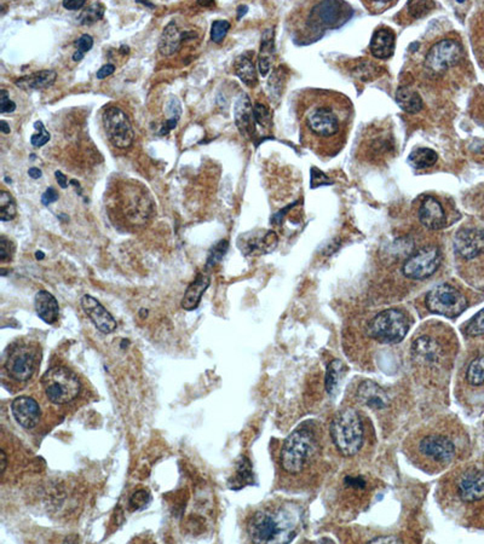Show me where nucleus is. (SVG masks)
Segmentation results:
<instances>
[{"instance_id":"nucleus-1","label":"nucleus","mask_w":484,"mask_h":544,"mask_svg":"<svg viewBox=\"0 0 484 544\" xmlns=\"http://www.w3.org/2000/svg\"><path fill=\"white\" fill-rule=\"evenodd\" d=\"M301 142L316 152L333 154L343 148L353 124V105L348 97L323 88H306L298 100Z\"/></svg>"},{"instance_id":"nucleus-2","label":"nucleus","mask_w":484,"mask_h":544,"mask_svg":"<svg viewBox=\"0 0 484 544\" xmlns=\"http://www.w3.org/2000/svg\"><path fill=\"white\" fill-rule=\"evenodd\" d=\"M301 522V508L288 502L256 512L247 524V532L254 543H289L296 538Z\"/></svg>"},{"instance_id":"nucleus-3","label":"nucleus","mask_w":484,"mask_h":544,"mask_svg":"<svg viewBox=\"0 0 484 544\" xmlns=\"http://www.w3.org/2000/svg\"><path fill=\"white\" fill-rule=\"evenodd\" d=\"M408 448L410 460L428 473L445 470L458 453L453 437L442 430V427H432L429 431L420 432L418 437L410 439Z\"/></svg>"},{"instance_id":"nucleus-4","label":"nucleus","mask_w":484,"mask_h":544,"mask_svg":"<svg viewBox=\"0 0 484 544\" xmlns=\"http://www.w3.org/2000/svg\"><path fill=\"white\" fill-rule=\"evenodd\" d=\"M353 8L344 1H320L310 5L303 20L298 40L301 44H310L319 40L325 32L336 29L349 21Z\"/></svg>"},{"instance_id":"nucleus-5","label":"nucleus","mask_w":484,"mask_h":544,"mask_svg":"<svg viewBox=\"0 0 484 544\" xmlns=\"http://www.w3.org/2000/svg\"><path fill=\"white\" fill-rule=\"evenodd\" d=\"M319 453V443L314 433L308 428H298L284 440L280 453V465L288 475H301L313 466Z\"/></svg>"},{"instance_id":"nucleus-6","label":"nucleus","mask_w":484,"mask_h":544,"mask_svg":"<svg viewBox=\"0 0 484 544\" xmlns=\"http://www.w3.org/2000/svg\"><path fill=\"white\" fill-rule=\"evenodd\" d=\"M331 437L338 451L343 456L356 455L365 439L363 423L356 410L348 408L336 415L331 423Z\"/></svg>"},{"instance_id":"nucleus-7","label":"nucleus","mask_w":484,"mask_h":544,"mask_svg":"<svg viewBox=\"0 0 484 544\" xmlns=\"http://www.w3.org/2000/svg\"><path fill=\"white\" fill-rule=\"evenodd\" d=\"M41 385L48 401L56 405L74 401L81 391L78 375L66 366H55L48 369L41 378Z\"/></svg>"},{"instance_id":"nucleus-8","label":"nucleus","mask_w":484,"mask_h":544,"mask_svg":"<svg viewBox=\"0 0 484 544\" xmlns=\"http://www.w3.org/2000/svg\"><path fill=\"white\" fill-rule=\"evenodd\" d=\"M462 58L464 48L462 43L454 38H443L429 48L424 60V67L429 74L440 77L452 68H455Z\"/></svg>"},{"instance_id":"nucleus-9","label":"nucleus","mask_w":484,"mask_h":544,"mask_svg":"<svg viewBox=\"0 0 484 544\" xmlns=\"http://www.w3.org/2000/svg\"><path fill=\"white\" fill-rule=\"evenodd\" d=\"M410 331V319L400 310H385L375 316L369 326V336L381 344H398Z\"/></svg>"},{"instance_id":"nucleus-10","label":"nucleus","mask_w":484,"mask_h":544,"mask_svg":"<svg viewBox=\"0 0 484 544\" xmlns=\"http://www.w3.org/2000/svg\"><path fill=\"white\" fill-rule=\"evenodd\" d=\"M40 363L39 348L33 344L13 345L5 361V369L10 378L18 383L32 379Z\"/></svg>"},{"instance_id":"nucleus-11","label":"nucleus","mask_w":484,"mask_h":544,"mask_svg":"<svg viewBox=\"0 0 484 544\" xmlns=\"http://www.w3.org/2000/svg\"><path fill=\"white\" fill-rule=\"evenodd\" d=\"M426 306L432 314L448 318H455L467 309V300L457 288L448 283H442L432 288L426 296Z\"/></svg>"},{"instance_id":"nucleus-12","label":"nucleus","mask_w":484,"mask_h":544,"mask_svg":"<svg viewBox=\"0 0 484 544\" xmlns=\"http://www.w3.org/2000/svg\"><path fill=\"white\" fill-rule=\"evenodd\" d=\"M102 121L105 135L115 148L127 149L131 147L135 140V131L130 119L122 109L115 105L107 107L102 114Z\"/></svg>"},{"instance_id":"nucleus-13","label":"nucleus","mask_w":484,"mask_h":544,"mask_svg":"<svg viewBox=\"0 0 484 544\" xmlns=\"http://www.w3.org/2000/svg\"><path fill=\"white\" fill-rule=\"evenodd\" d=\"M442 254L436 246H428L419 249L407 259L402 272L410 279H426L431 277L440 267Z\"/></svg>"},{"instance_id":"nucleus-14","label":"nucleus","mask_w":484,"mask_h":544,"mask_svg":"<svg viewBox=\"0 0 484 544\" xmlns=\"http://www.w3.org/2000/svg\"><path fill=\"white\" fill-rule=\"evenodd\" d=\"M454 251L459 257L472 260L484 254V229L464 227L454 237Z\"/></svg>"},{"instance_id":"nucleus-15","label":"nucleus","mask_w":484,"mask_h":544,"mask_svg":"<svg viewBox=\"0 0 484 544\" xmlns=\"http://www.w3.org/2000/svg\"><path fill=\"white\" fill-rule=\"evenodd\" d=\"M279 239L271 230H258L244 234L237 239V247L244 256H261L273 252Z\"/></svg>"},{"instance_id":"nucleus-16","label":"nucleus","mask_w":484,"mask_h":544,"mask_svg":"<svg viewBox=\"0 0 484 544\" xmlns=\"http://www.w3.org/2000/svg\"><path fill=\"white\" fill-rule=\"evenodd\" d=\"M84 312L88 314L93 326L103 334H112L117 329V321L105 306L91 296H84L80 300Z\"/></svg>"},{"instance_id":"nucleus-17","label":"nucleus","mask_w":484,"mask_h":544,"mask_svg":"<svg viewBox=\"0 0 484 544\" xmlns=\"http://www.w3.org/2000/svg\"><path fill=\"white\" fill-rule=\"evenodd\" d=\"M11 413L20 426L25 430H33L39 423L41 409L34 398L21 396L11 403Z\"/></svg>"},{"instance_id":"nucleus-18","label":"nucleus","mask_w":484,"mask_h":544,"mask_svg":"<svg viewBox=\"0 0 484 544\" xmlns=\"http://www.w3.org/2000/svg\"><path fill=\"white\" fill-rule=\"evenodd\" d=\"M197 38V33L190 31H181L175 21H171L164 28L159 40V51L164 56H172L178 53L185 40Z\"/></svg>"},{"instance_id":"nucleus-19","label":"nucleus","mask_w":484,"mask_h":544,"mask_svg":"<svg viewBox=\"0 0 484 544\" xmlns=\"http://www.w3.org/2000/svg\"><path fill=\"white\" fill-rule=\"evenodd\" d=\"M419 220L430 230H440L447 225V214L436 197L428 196L424 199L419 208Z\"/></svg>"},{"instance_id":"nucleus-20","label":"nucleus","mask_w":484,"mask_h":544,"mask_svg":"<svg viewBox=\"0 0 484 544\" xmlns=\"http://www.w3.org/2000/svg\"><path fill=\"white\" fill-rule=\"evenodd\" d=\"M235 124L241 135L244 138L254 140L256 135V120H254V107L249 97L242 93L235 102L234 107Z\"/></svg>"},{"instance_id":"nucleus-21","label":"nucleus","mask_w":484,"mask_h":544,"mask_svg":"<svg viewBox=\"0 0 484 544\" xmlns=\"http://www.w3.org/2000/svg\"><path fill=\"white\" fill-rule=\"evenodd\" d=\"M459 497L465 502H476L484 498V473L480 470H467L458 482Z\"/></svg>"},{"instance_id":"nucleus-22","label":"nucleus","mask_w":484,"mask_h":544,"mask_svg":"<svg viewBox=\"0 0 484 544\" xmlns=\"http://www.w3.org/2000/svg\"><path fill=\"white\" fill-rule=\"evenodd\" d=\"M412 354L420 364L429 366L440 361L443 354V350L436 339L424 336L414 340L412 346Z\"/></svg>"},{"instance_id":"nucleus-23","label":"nucleus","mask_w":484,"mask_h":544,"mask_svg":"<svg viewBox=\"0 0 484 544\" xmlns=\"http://www.w3.org/2000/svg\"><path fill=\"white\" fill-rule=\"evenodd\" d=\"M396 45V35L395 32L388 27L381 26L375 29L372 37L369 48L375 58L378 60H388L393 57Z\"/></svg>"},{"instance_id":"nucleus-24","label":"nucleus","mask_w":484,"mask_h":544,"mask_svg":"<svg viewBox=\"0 0 484 544\" xmlns=\"http://www.w3.org/2000/svg\"><path fill=\"white\" fill-rule=\"evenodd\" d=\"M358 397L363 404L373 409H384L388 404V397L386 392L380 387L378 383L366 380L363 381L358 390Z\"/></svg>"},{"instance_id":"nucleus-25","label":"nucleus","mask_w":484,"mask_h":544,"mask_svg":"<svg viewBox=\"0 0 484 544\" xmlns=\"http://www.w3.org/2000/svg\"><path fill=\"white\" fill-rule=\"evenodd\" d=\"M34 306L37 314L46 324H53L57 322L60 316V306L56 298L48 291H39L35 294Z\"/></svg>"},{"instance_id":"nucleus-26","label":"nucleus","mask_w":484,"mask_h":544,"mask_svg":"<svg viewBox=\"0 0 484 544\" xmlns=\"http://www.w3.org/2000/svg\"><path fill=\"white\" fill-rule=\"evenodd\" d=\"M211 277L205 272H201L197 274V279H194L187 291L184 293L183 299H182V307L185 311H192L197 309L200 304L201 298L205 294L207 288L209 287Z\"/></svg>"},{"instance_id":"nucleus-27","label":"nucleus","mask_w":484,"mask_h":544,"mask_svg":"<svg viewBox=\"0 0 484 544\" xmlns=\"http://www.w3.org/2000/svg\"><path fill=\"white\" fill-rule=\"evenodd\" d=\"M57 73L53 69L40 70L32 74L18 78L15 85L22 90H44L53 86L56 81Z\"/></svg>"},{"instance_id":"nucleus-28","label":"nucleus","mask_w":484,"mask_h":544,"mask_svg":"<svg viewBox=\"0 0 484 544\" xmlns=\"http://www.w3.org/2000/svg\"><path fill=\"white\" fill-rule=\"evenodd\" d=\"M274 53H275L274 32L273 29H268L263 33L261 51H259V57H258V68H259V73L262 77H266L268 73L270 72Z\"/></svg>"},{"instance_id":"nucleus-29","label":"nucleus","mask_w":484,"mask_h":544,"mask_svg":"<svg viewBox=\"0 0 484 544\" xmlns=\"http://www.w3.org/2000/svg\"><path fill=\"white\" fill-rule=\"evenodd\" d=\"M252 53H246L237 57L234 63V73L247 86L257 85V70L252 61Z\"/></svg>"},{"instance_id":"nucleus-30","label":"nucleus","mask_w":484,"mask_h":544,"mask_svg":"<svg viewBox=\"0 0 484 544\" xmlns=\"http://www.w3.org/2000/svg\"><path fill=\"white\" fill-rule=\"evenodd\" d=\"M397 105H400L402 110L408 114H417L423 108V100L415 91L410 87H398L396 92Z\"/></svg>"},{"instance_id":"nucleus-31","label":"nucleus","mask_w":484,"mask_h":544,"mask_svg":"<svg viewBox=\"0 0 484 544\" xmlns=\"http://www.w3.org/2000/svg\"><path fill=\"white\" fill-rule=\"evenodd\" d=\"M345 366L341 361L334 359L327 366V373H326V391L331 396H336L339 387H341V380L344 378Z\"/></svg>"},{"instance_id":"nucleus-32","label":"nucleus","mask_w":484,"mask_h":544,"mask_svg":"<svg viewBox=\"0 0 484 544\" xmlns=\"http://www.w3.org/2000/svg\"><path fill=\"white\" fill-rule=\"evenodd\" d=\"M438 155L435 150L429 148H418L410 152L408 162L415 170H425L436 164Z\"/></svg>"},{"instance_id":"nucleus-33","label":"nucleus","mask_w":484,"mask_h":544,"mask_svg":"<svg viewBox=\"0 0 484 544\" xmlns=\"http://www.w3.org/2000/svg\"><path fill=\"white\" fill-rule=\"evenodd\" d=\"M252 478H254V473L251 470V463L246 457H242L241 461L237 463L235 475L229 480L228 484H229V488L233 490H239L251 483Z\"/></svg>"},{"instance_id":"nucleus-34","label":"nucleus","mask_w":484,"mask_h":544,"mask_svg":"<svg viewBox=\"0 0 484 544\" xmlns=\"http://www.w3.org/2000/svg\"><path fill=\"white\" fill-rule=\"evenodd\" d=\"M105 5L100 4V3H92L80 13L77 21L81 26H90V25L100 21L105 16Z\"/></svg>"},{"instance_id":"nucleus-35","label":"nucleus","mask_w":484,"mask_h":544,"mask_svg":"<svg viewBox=\"0 0 484 544\" xmlns=\"http://www.w3.org/2000/svg\"><path fill=\"white\" fill-rule=\"evenodd\" d=\"M18 215L16 201L10 192L1 190L0 192V220L10 222Z\"/></svg>"},{"instance_id":"nucleus-36","label":"nucleus","mask_w":484,"mask_h":544,"mask_svg":"<svg viewBox=\"0 0 484 544\" xmlns=\"http://www.w3.org/2000/svg\"><path fill=\"white\" fill-rule=\"evenodd\" d=\"M466 379L473 386H480L484 383V356L476 358L467 368Z\"/></svg>"},{"instance_id":"nucleus-37","label":"nucleus","mask_w":484,"mask_h":544,"mask_svg":"<svg viewBox=\"0 0 484 544\" xmlns=\"http://www.w3.org/2000/svg\"><path fill=\"white\" fill-rule=\"evenodd\" d=\"M228 248H229V244H228L227 239H222V241H219L218 244H214V247L209 251L206 267L211 269L216 264H218L219 261L222 260L224 256H225Z\"/></svg>"},{"instance_id":"nucleus-38","label":"nucleus","mask_w":484,"mask_h":544,"mask_svg":"<svg viewBox=\"0 0 484 544\" xmlns=\"http://www.w3.org/2000/svg\"><path fill=\"white\" fill-rule=\"evenodd\" d=\"M230 27V22L227 21V20L214 21L211 26V40L216 44L223 43V40L225 39Z\"/></svg>"},{"instance_id":"nucleus-39","label":"nucleus","mask_w":484,"mask_h":544,"mask_svg":"<svg viewBox=\"0 0 484 544\" xmlns=\"http://www.w3.org/2000/svg\"><path fill=\"white\" fill-rule=\"evenodd\" d=\"M34 128L37 131V133L32 135L31 143L35 148H41L43 145L48 143V140H51V135L46 128H45L44 124L38 120L34 122Z\"/></svg>"},{"instance_id":"nucleus-40","label":"nucleus","mask_w":484,"mask_h":544,"mask_svg":"<svg viewBox=\"0 0 484 544\" xmlns=\"http://www.w3.org/2000/svg\"><path fill=\"white\" fill-rule=\"evenodd\" d=\"M467 336H484V309L476 314L465 326Z\"/></svg>"},{"instance_id":"nucleus-41","label":"nucleus","mask_w":484,"mask_h":544,"mask_svg":"<svg viewBox=\"0 0 484 544\" xmlns=\"http://www.w3.org/2000/svg\"><path fill=\"white\" fill-rule=\"evenodd\" d=\"M410 10V15L413 18H420L430 13V10L435 8V3L432 1H412L407 4Z\"/></svg>"},{"instance_id":"nucleus-42","label":"nucleus","mask_w":484,"mask_h":544,"mask_svg":"<svg viewBox=\"0 0 484 544\" xmlns=\"http://www.w3.org/2000/svg\"><path fill=\"white\" fill-rule=\"evenodd\" d=\"M254 120L258 125H261L266 128L271 127V113L269 109L262 103H256L254 107Z\"/></svg>"},{"instance_id":"nucleus-43","label":"nucleus","mask_w":484,"mask_h":544,"mask_svg":"<svg viewBox=\"0 0 484 544\" xmlns=\"http://www.w3.org/2000/svg\"><path fill=\"white\" fill-rule=\"evenodd\" d=\"M150 495L148 491L145 490H140V491L135 492L130 498V507L133 510H143L149 502H150Z\"/></svg>"},{"instance_id":"nucleus-44","label":"nucleus","mask_w":484,"mask_h":544,"mask_svg":"<svg viewBox=\"0 0 484 544\" xmlns=\"http://www.w3.org/2000/svg\"><path fill=\"white\" fill-rule=\"evenodd\" d=\"M13 252H15V247L11 244V241L6 239L5 236H1L0 237V261L6 263V261L11 260Z\"/></svg>"},{"instance_id":"nucleus-45","label":"nucleus","mask_w":484,"mask_h":544,"mask_svg":"<svg viewBox=\"0 0 484 544\" xmlns=\"http://www.w3.org/2000/svg\"><path fill=\"white\" fill-rule=\"evenodd\" d=\"M16 108H18L16 103L10 100L9 92L6 90H1L0 91V113H13Z\"/></svg>"},{"instance_id":"nucleus-46","label":"nucleus","mask_w":484,"mask_h":544,"mask_svg":"<svg viewBox=\"0 0 484 544\" xmlns=\"http://www.w3.org/2000/svg\"><path fill=\"white\" fill-rule=\"evenodd\" d=\"M166 113L170 115V118L169 119H178L179 120L181 115H182V105H181V102H179L178 98L172 97V98L167 102V105H166Z\"/></svg>"},{"instance_id":"nucleus-47","label":"nucleus","mask_w":484,"mask_h":544,"mask_svg":"<svg viewBox=\"0 0 484 544\" xmlns=\"http://www.w3.org/2000/svg\"><path fill=\"white\" fill-rule=\"evenodd\" d=\"M75 46L78 48V51L85 55L93 48V38L90 34H83L75 41Z\"/></svg>"},{"instance_id":"nucleus-48","label":"nucleus","mask_w":484,"mask_h":544,"mask_svg":"<svg viewBox=\"0 0 484 544\" xmlns=\"http://www.w3.org/2000/svg\"><path fill=\"white\" fill-rule=\"evenodd\" d=\"M329 183H331L329 179H328L322 172H320L318 168H313V170H311V187H320V185H323V184Z\"/></svg>"},{"instance_id":"nucleus-49","label":"nucleus","mask_w":484,"mask_h":544,"mask_svg":"<svg viewBox=\"0 0 484 544\" xmlns=\"http://www.w3.org/2000/svg\"><path fill=\"white\" fill-rule=\"evenodd\" d=\"M58 200V194L53 187H48L45 190L44 194L41 196V204L44 206L51 205L53 202H56Z\"/></svg>"},{"instance_id":"nucleus-50","label":"nucleus","mask_w":484,"mask_h":544,"mask_svg":"<svg viewBox=\"0 0 484 544\" xmlns=\"http://www.w3.org/2000/svg\"><path fill=\"white\" fill-rule=\"evenodd\" d=\"M85 4H86L85 0H65V1L62 3V6L66 10L75 11V10L83 9Z\"/></svg>"},{"instance_id":"nucleus-51","label":"nucleus","mask_w":484,"mask_h":544,"mask_svg":"<svg viewBox=\"0 0 484 544\" xmlns=\"http://www.w3.org/2000/svg\"><path fill=\"white\" fill-rule=\"evenodd\" d=\"M115 72V65L112 63H107V65L100 67V69L97 70L96 78L98 80H103L107 77H110Z\"/></svg>"},{"instance_id":"nucleus-52","label":"nucleus","mask_w":484,"mask_h":544,"mask_svg":"<svg viewBox=\"0 0 484 544\" xmlns=\"http://www.w3.org/2000/svg\"><path fill=\"white\" fill-rule=\"evenodd\" d=\"M401 540L393 537V536H381V537H375L373 540H369V543H398Z\"/></svg>"},{"instance_id":"nucleus-53","label":"nucleus","mask_w":484,"mask_h":544,"mask_svg":"<svg viewBox=\"0 0 484 544\" xmlns=\"http://www.w3.org/2000/svg\"><path fill=\"white\" fill-rule=\"evenodd\" d=\"M55 177H56L57 183L62 187V189H66L68 187L67 183V177L65 174L62 173L61 171H56L55 172Z\"/></svg>"},{"instance_id":"nucleus-54","label":"nucleus","mask_w":484,"mask_h":544,"mask_svg":"<svg viewBox=\"0 0 484 544\" xmlns=\"http://www.w3.org/2000/svg\"><path fill=\"white\" fill-rule=\"evenodd\" d=\"M41 174H43L41 170L37 168V167H32V168L28 170V175H30V177L33 179H39L40 177H41Z\"/></svg>"},{"instance_id":"nucleus-55","label":"nucleus","mask_w":484,"mask_h":544,"mask_svg":"<svg viewBox=\"0 0 484 544\" xmlns=\"http://www.w3.org/2000/svg\"><path fill=\"white\" fill-rule=\"evenodd\" d=\"M0 458H1V475H4L5 468L8 466V462H6V455H5L4 450H1L0 453Z\"/></svg>"},{"instance_id":"nucleus-56","label":"nucleus","mask_w":484,"mask_h":544,"mask_svg":"<svg viewBox=\"0 0 484 544\" xmlns=\"http://www.w3.org/2000/svg\"><path fill=\"white\" fill-rule=\"evenodd\" d=\"M0 131L3 132V133H5V135H8V133H10V126L8 122L5 121V120H1L0 121Z\"/></svg>"},{"instance_id":"nucleus-57","label":"nucleus","mask_w":484,"mask_h":544,"mask_svg":"<svg viewBox=\"0 0 484 544\" xmlns=\"http://www.w3.org/2000/svg\"><path fill=\"white\" fill-rule=\"evenodd\" d=\"M247 10H249V8H247L246 5H240V6L237 8V20H240L242 16H244L246 13H247Z\"/></svg>"},{"instance_id":"nucleus-58","label":"nucleus","mask_w":484,"mask_h":544,"mask_svg":"<svg viewBox=\"0 0 484 544\" xmlns=\"http://www.w3.org/2000/svg\"><path fill=\"white\" fill-rule=\"evenodd\" d=\"M84 56H85V55H84L83 53H80V51H78V50H77V51H75V53H73V61L80 62L81 61V60H83Z\"/></svg>"},{"instance_id":"nucleus-59","label":"nucleus","mask_w":484,"mask_h":544,"mask_svg":"<svg viewBox=\"0 0 484 544\" xmlns=\"http://www.w3.org/2000/svg\"><path fill=\"white\" fill-rule=\"evenodd\" d=\"M35 258H37L38 260H43L45 258V254L41 252V251H38V252L35 253Z\"/></svg>"},{"instance_id":"nucleus-60","label":"nucleus","mask_w":484,"mask_h":544,"mask_svg":"<svg viewBox=\"0 0 484 544\" xmlns=\"http://www.w3.org/2000/svg\"><path fill=\"white\" fill-rule=\"evenodd\" d=\"M197 4L201 5V6H211V5H214V1H211V0H209V1H205V3H204V1H201V0H199V1H197Z\"/></svg>"},{"instance_id":"nucleus-61","label":"nucleus","mask_w":484,"mask_h":544,"mask_svg":"<svg viewBox=\"0 0 484 544\" xmlns=\"http://www.w3.org/2000/svg\"><path fill=\"white\" fill-rule=\"evenodd\" d=\"M120 51H122V55H126V53H130V48L122 45V48H120Z\"/></svg>"},{"instance_id":"nucleus-62","label":"nucleus","mask_w":484,"mask_h":544,"mask_svg":"<svg viewBox=\"0 0 484 544\" xmlns=\"http://www.w3.org/2000/svg\"><path fill=\"white\" fill-rule=\"evenodd\" d=\"M137 3H140V4L145 5V6H149V8H154V5L152 4V3H148V1H144V0H136Z\"/></svg>"}]
</instances>
